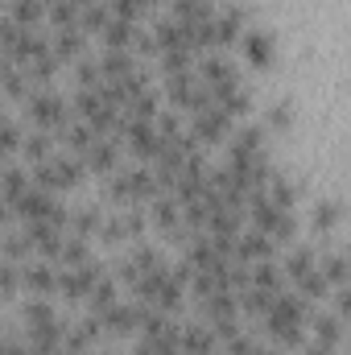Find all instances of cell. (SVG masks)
<instances>
[{
	"mask_svg": "<svg viewBox=\"0 0 351 355\" xmlns=\"http://www.w3.org/2000/svg\"><path fill=\"white\" fill-rule=\"evenodd\" d=\"M153 219H157L162 227H174V219H178V207L170 202V198H157V202H153Z\"/></svg>",
	"mask_w": 351,
	"mask_h": 355,
	"instance_id": "obj_19",
	"label": "cell"
},
{
	"mask_svg": "<svg viewBox=\"0 0 351 355\" xmlns=\"http://www.w3.org/2000/svg\"><path fill=\"white\" fill-rule=\"evenodd\" d=\"M335 223H339V202H335V198L318 202V207H314V227H318V232H331Z\"/></svg>",
	"mask_w": 351,
	"mask_h": 355,
	"instance_id": "obj_14",
	"label": "cell"
},
{
	"mask_svg": "<svg viewBox=\"0 0 351 355\" xmlns=\"http://www.w3.org/2000/svg\"><path fill=\"white\" fill-rule=\"evenodd\" d=\"M318 272L327 277V285L343 289V285H348V261H343V252H327L323 265H318Z\"/></svg>",
	"mask_w": 351,
	"mask_h": 355,
	"instance_id": "obj_10",
	"label": "cell"
},
{
	"mask_svg": "<svg viewBox=\"0 0 351 355\" xmlns=\"http://www.w3.org/2000/svg\"><path fill=\"white\" fill-rule=\"evenodd\" d=\"M0 355H29V352H25L21 343H4V347H0Z\"/></svg>",
	"mask_w": 351,
	"mask_h": 355,
	"instance_id": "obj_27",
	"label": "cell"
},
{
	"mask_svg": "<svg viewBox=\"0 0 351 355\" xmlns=\"http://www.w3.org/2000/svg\"><path fill=\"white\" fill-rule=\"evenodd\" d=\"M95 223H99V215H95V211H83V215H75V227H79V232H91Z\"/></svg>",
	"mask_w": 351,
	"mask_h": 355,
	"instance_id": "obj_25",
	"label": "cell"
},
{
	"mask_svg": "<svg viewBox=\"0 0 351 355\" xmlns=\"http://www.w3.org/2000/svg\"><path fill=\"white\" fill-rule=\"evenodd\" d=\"M25 153H29V157H46V137H42V132L29 137V141H25Z\"/></svg>",
	"mask_w": 351,
	"mask_h": 355,
	"instance_id": "obj_23",
	"label": "cell"
},
{
	"mask_svg": "<svg viewBox=\"0 0 351 355\" xmlns=\"http://www.w3.org/2000/svg\"><path fill=\"white\" fill-rule=\"evenodd\" d=\"M306 355H335V347H327V343H314Z\"/></svg>",
	"mask_w": 351,
	"mask_h": 355,
	"instance_id": "obj_28",
	"label": "cell"
},
{
	"mask_svg": "<svg viewBox=\"0 0 351 355\" xmlns=\"http://www.w3.org/2000/svg\"><path fill=\"white\" fill-rule=\"evenodd\" d=\"M17 285V272H12V265H0V289H12Z\"/></svg>",
	"mask_w": 351,
	"mask_h": 355,
	"instance_id": "obj_26",
	"label": "cell"
},
{
	"mask_svg": "<svg viewBox=\"0 0 351 355\" xmlns=\"http://www.w3.org/2000/svg\"><path fill=\"white\" fill-rule=\"evenodd\" d=\"M273 314H268V331L285 343H298L302 339V318H306V297L302 293H281L268 302Z\"/></svg>",
	"mask_w": 351,
	"mask_h": 355,
	"instance_id": "obj_1",
	"label": "cell"
},
{
	"mask_svg": "<svg viewBox=\"0 0 351 355\" xmlns=\"http://www.w3.org/2000/svg\"><path fill=\"white\" fill-rule=\"evenodd\" d=\"M232 314H236V302H232L228 289L207 293V318H211V322H223V318H232Z\"/></svg>",
	"mask_w": 351,
	"mask_h": 355,
	"instance_id": "obj_12",
	"label": "cell"
},
{
	"mask_svg": "<svg viewBox=\"0 0 351 355\" xmlns=\"http://www.w3.org/2000/svg\"><path fill=\"white\" fill-rule=\"evenodd\" d=\"M33 120L37 124H62V99L58 95H37L33 99Z\"/></svg>",
	"mask_w": 351,
	"mask_h": 355,
	"instance_id": "obj_9",
	"label": "cell"
},
{
	"mask_svg": "<svg viewBox=\"0 0 351 355\" xmlns=\"http://www.w3.org/2000/svg\"><path fill=\"white\" fill-rule=\"evenodd\" d=\"M103 42H108V50H120V46L137 42V29H132V21H124V17L108 21V25H103Z\"/></svg>",
	"mask_w": 351,
	"mask_h": 355,
	"instance_id": "obj_8",
	"label": "cell"
},
{
	"mask_svg": "<svg viewBox=\"0 0 351 355\" xmlns=\"http://www.w3.org/2000/svg\"><path fill=\"white\" fill-rule=\"evenodd\" d=\"M228 132V116L211 103L203 112H194V141H219Z\"/></svg>",
	"mask_w": 351,
	"mask_h": 355,
	"instance_id": "obj_3",
	"label": "cell"
},
{
	"mask_svg": "<svg viewBox=\"0 0 351 355\" xmlns=\"http://www.w3.org/2000/svg\"><path fill=\"white\" fill-rule=\"evenodd\" d=\"M268 252H273V240H268L264 232H244V236H240V244H236V257H240V261H252V257L264 261Z\"/></svg>",
	"mask_w": 351,
	"mask_h": 355,
	"instance_id": "obj_5",
	"label": "cell"
},
{
	"mask_svg": "<svg viewBox=\"0 0 351 355\" xmlns=\"http://www.w3.org/2000/svg\"><path fill=\"white\" fill-rule=\"evenodd\" d=\"M87 162L95 166V170H108V166L116 162V145H103V141H91V149H87Z\"/></svg>",
	"mask_w": 351,
	"mask_h": 355,
	"instance_id": "obj_17",
	"label": "cell"
},
{
	"mask_svg": "<svg viewBox=\"0 0 351 355\" xmlns=\"http://www.w3.org/2000/svg\"><path fill=\"white\" fill-rule=\"evenodd\" d=\"M244 25V8H223L219 21H215V42H232Z\"/></svg>",
	"mask_w": 351,
	"mask_h": 355,
	"instance_id": "obj_11",
	"label": "cell"
},
{
	"mask_svg": "<svg viewBox=\"0 0 351 355\" xmlns=\"http://www.w3.org/2000/svg\"><path fill=\"white\" fill-rule=\"evenodd\" d=\"M248 285H257V289H268V293H277V285H281V272L268 265V261H261V265L248 272Z\"/></svg>",
	"mask_w": 351,
	"mask_h": 355,
	"instance_id": "obj_13",
	"label": "cell"
},
{
	"mask_svg": "<svg viewBox=\"0 0 351 355\" xmlns=\"http://www.w3.org/2000/svg\"><path fill=\"white\" fill-rule=\"evenodd\" d=\"M95 281H99V265H91V261H87V265H79L75 272H67V277H62V289H67L71 297H79V293H87Z\"/></svg>",
	"mask_w": 351,
	"mask_h": 355,
	"instance_id": "obj_6",
	"label": "cell"
},
{
	"mask_svg": "<svg viewBox=\"0 0 351 355\" xmlns=\"http://www.w3.org/2000/svg\"><path fill=\"white\" fill-rule=\"evenodd\" d=\"M314 265H318V261H314V252H310V248H298V252L285 261V277H302V272H310Z\"/></svg>",
	"mask_w": 351,
	"mask_h": 355,
	"instance_id": "obj_16",
	"label": "cell"
},
{
	"mask_svg": "<svg viewBox=\"0 0 351 355\" xmlns=\"http://www.w3.org/2000/svg\"><path fill=\"white\" fill-rule=\"evenodd\" d=\"M203 79H207L211 99L223 95V91H232V87H240V83H236V67H232L228 58H207V62H203Z\"/></svg>",
	"mask_w": 351,
	"mask_h": 355,
	"instance_id": "obj_2",
	"label": "cell"
},
{
	"mask_svg": "<svg viewBox=\"0 0 351 355\" xmlns=\"http://www.w3.org/2000/svg\"><path fill=\"white\" fill-rule=\"evenodd\" d=\"M132 355H153V352H149V343H141V347H137Z\"/></svg>",
	"mask_w": 351,
	"mask_h": 355,
	"instance_id": "obj_29",
	"label": "cell"
},
{
	"mask_svg": "<svg viewBox=\"0 0 351 355\" xmlns=\"http://www.w3.org/2000/svg\"><path fill=\"white\" fill-rule=\"evenodd\" d=\"M4 190H8V198L17 202L21 190H25V174H21V170H8V174H4Z\"/></svg>",
	"mask_w": 351,
	"mask_h": 355,
	"instance_id": "obj_21",
	"label": "cell"
},
{
	"mask_svg": "<svg viewBox=\"0 0 351 355\" xmlns=\"http://www.w3.org/2000/svg\"><path fill=\"white\" fill-rule=\"evenodd\" d=\"M4 248H8V257H21V252L29 248V236H8V244H4Z\"/></svg>",
	"mask_w": 351,
	"mask_h": 355,
	"instance_id": "obj_24",
	"label": "cell"
},
{
	"mask_svg": "<svg viewBox=\"0 0 351 355\" xmlns=\"http://www.w3.org/2000/svg\"><path fill=\"white\" fill-rule=\"evenodd\" d=\"M314 335H318V343L339 347V343H343V318H339V314H318V318H314Z\"/></svg>",
	"mask_w": 351,
	"mask_h": 355,
	"instance_id": "obj_7",
	"label": "cell"
},
{
	"mask_svg": "<svg viewBox=\"0 0 351 355\" xmlns=\"http://www.w3.org/2000/svg\"><path fill=\"white\" fill-rule=\"evenodd\" d=\"M244 54H248L252 67H268V62H273V37H268L264 29L244 33Z\"/></svg>",
	"mask_w": 351,
	"mask_h": 355,
	"instance_id": "obj_4",
	"label": "cell"
},
{
	"mask_svg": "<svg viewBox=\"0 0 351 355\" xmlns=\"http://www.w3.org/2000/svg\"><path fill=\"white\" fill-rule=\"evenodd\" d=\"M42 17V0H12V21L17 25H33Z\"/></svg>",
	"mask_w": 351,
	"mask_h": 355,
	"instance_id": "obj_15",
	"label": "cell"
},
{
	"mask_svg": "<svg viewBox=\"0 0 351 355\" xmlns=\"http://www.w3.org/2000/svg\"><path fill=\"white\" fill-rule=\"evenodd\" d=\"M29 285H33V289H50V285H54L50 265H33V268H29Z\"/></svg>",
	"mask_w": 351,
	"mask_h": 355,
	"instance_id": "obj_20",
	"label": "cell"
},
{
	"mask_svg": "<svg viewBox=\"0 0 351 355\" xmlns=\"http://www.w3.org/2000/svg\"><path fill=\"white\" fill-rule=\"evenodd\" d=\"M268 120H273V124L281 128V124H289V120H293V107H289V103H273V112H268Z\"/></svg>",
	"mask_w": 351,
	"mask_h": 355,
	"instance_id": "obj_22",
	"label": "cell"
},
{
	"mask_svg": "<svg viewBox=\"0 0 351 355\" xmlns=\"http://www.w3.org/2000/svg\"><path fill=\"white\" fill-rule=\"evenodd\" d=\"M54 46H58V54H79V46H83V37H79V29H62L58 37H54Z\"/></svg>",
	"mask_w": 351,
	"mask_h": 355,
	"instance_id": "obj_18",
	"label": "cell"
},
{
	"mask_svg": "<svg viewBox=\"0 0 351 355\" xmlns=\"http://www.w3.org/2000/svg\"><path fill=\"white\" fill-rule=\"evenodd\" d=\"M4 215H8V207H4V202H0V219H4Z\"/></svg>",
	"mask_w": 351,
	"mask_h": 355,
	"instance_id": "obj_30",
	"label": "cell"
}]
</instances>
